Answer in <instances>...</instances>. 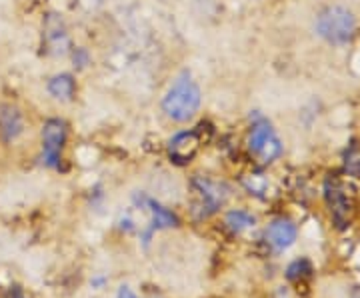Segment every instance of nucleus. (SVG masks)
I'll list each match as a JSON object with an SVG mask.
<instances>
[{"label":"nucleus","mask_w":360,"mask_h":298,"mask_svg":"<svg viewBox=\"0 0 360 298\" xmlns=\"http://www.w3.org/2000/svg\"><path fill=\"white\" fill-rule=\"evenodd\" d=\"M200 89L188 72H182L162 98V110L174 122H188L200 108Z\"/></svg>","instance_id":"nucleus-1"},{"label":"nucleus","mask_w":360,"mask_h":298,"mask_svg":"<svg viewBox=\"0 0 360 298\" xmlns=\"http://www.w3.org/2000/svg\"><path fill=\"white\" fill-rule=\"evenodd\" d=\"M316 30L322 39L333 44H345L352 39L354 32V16L342 6H330L321 14Z\"/></svg>","instance_id":"nucleus-2"},{"label":"nucleus","mask_w":360,"mask_h":298,"mask_svg":"<svg viewBox=\"0 0 360 298\" xmlns=\"http://www.w3.org/2000/svg\"><path fill=\"white\" fill-rule=\"evenodd\" d=\"M248 144H250V150L257 156H260L264 162H272L274 158L283 155V144H281L278 136L274 134V130L266 120H260L252 127Z\"/></svg>","instance_id":"nucleus-3"},{"label":"nucleus","mask_w":360,"mask_h":298,"mask_svg":"<svg viewBox=\"0 0 360 298\" xmlns=\"http://www.w3.org/2000/svg\"><path fill=\"white\" fill-rule=\"evenodd\" d=\"M66 143V124L60 118H51L42 127V155L44 162L56 169L60 164V155Z\"/></svg>","instance_id":"nucleus-4"},{"label":"nucleus","mask_w":360,"mask_h":298,"mask_svg":"<svg viewBox=\"0 0 360 298\" xmlns=\"http://www.w3.org/2000/svg\"><path fill=\"white\" fill-rule=\"evenodd\" d=\"M200 132L198 130H191V132H179L170 143H168V156L172 162L176 164H188L194 156L200 150Z\"/></svg>","instance_id":"nucleus-5"},{"label":"nucleus","mask_w":360,"mask_h":298,"mask_svg":"<svg viewBox=\"0 0 360 298\" xmlns=\"http://www.w3.org/2000/svg\"><path fill=\"white\" fill-rule=\"evenodd\" d=\"M296 226L290 221H286V219H278V221H272L269 224V228H266V240H269V245L274 250H286L288 247H292L296 240Z\"/></svg>","instance_id":"nucleus-6"},{"label":"nucleus","mask_w":360,"mask_h":298,"mask_svg":"<svg viewBox=\"0 0 360 298\" xmlns=\"http://www.w3.org/2000/svg\"><path fill=\"white\" fill-rule=\"evenodd\" d=\"M75 91H77L75 78L70 77V74H58V77H54L51 82H49V92H51L56 101H63V103L72 101Z\"/></svg>","instance_id":"nucleus-7"},{"label":"nucleus","mask_w":360,"mask_h":298,"mask_svg":"<svg viewBox=\"0 0 360 298\" xmlns=\"http://www.w3.org/2000/svg\"><path fill=\"white\" fill-rule=\"evenodd\" d=\"M0 127H2V132H4V138H6V141L18 136V134H20V129H22L20 115H18L14 108H4V112L0 115Z\"/></svg>","instance_id":"nucleus-8"},{"label":"nucleus","mask_w":360,"mask_h":298,"mask_svg":"<svg viewBox=\"0 0 360 298\" xmlns=\"http://www.w3.org/2000/svg\"><path fill=\"white\" fill-rule=\"evenodd\" d=\"M255 216L248 214L246 210H232L226 214V224L229 228L234 231V233H243L246 228H252L255 226Z\"/></svg>","instance_id":"nucleus-9"},{"label":"nucleus","mask_w":360,"mask_h":298,"mask_svg":"<svg viewBox=\"0 0 360 298\" xmlns=\"http://www.w3.org/2000/svg\"><path fill=\"white\" fill-rule=\"evenodd\" d=\"M116 298H136V294H134V292L130 290L129 286H122V288L118 290V297H116Z\"/></svg>","instance_id":"nucleus-10"}]
</instances>
